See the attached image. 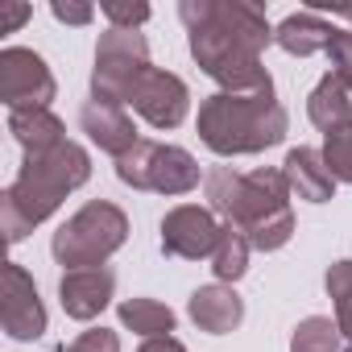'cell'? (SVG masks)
<instances>
[{"label": "cell", "mask_w": 352, "mask_h": 352, "mask_svg": "<svg viewBox=\"0 0 352 352\" xmlns=\"http://www.w3.org/2000/svg\"><path fill=\"white\" fill-rule=\"evenodd\" d=\"M249 253H253L249 236H245L236 224H224V236H220V245H216V253H212V274H216L220 282H236V278L249 270Z\"/></svg>", "instance_id": "obj_20"}, {"label": "cell", "mask_w": 352, "mask_h": 352, "mask_svg": "<svg viewBox=\"0 0 352 352\" xmlns=\"http://www.w3.org/2000/svg\"><path fill=\"white\" fill-rule=\"evenodd\" d=\"M129 236V220L116 204H83L58 232H54V261L67 270H91L104 265Z\"/></svg>", "instance_id": "obj_5"}, {"label": "cell", "mask_w": 352, "mask_h": 352, "mask_svg": "<svg viewBox=\"0 0 352 352\" xmlns=\"http://www.w3.org/2000/svg\"><path fill=\"white\" fill-rule=\"evenodd\" d=\"M91 174V157L83 145L75 141H63L58 149L50 153H38V157H25L17 183L0 195V216H5V236L17 245L25 232H34L46 216L58 212V204L87 183Z\"/></svg>", "instance_id": "obj_3"}, {"label": "cell", "mask_w": 352, "mask_h": 352, "mask_svg": "<svg viewBox=\"0 0 352 352\" xmlns=\"http://www.w3.org/2000/svg\"><path fill=\"white\" fill-rule=\"evenodd\" d=\"M282 174H286V183H290V195L307 199V204H327L331 191H336V179H331V170L323 162L319 149H290L286 162H282Z\"/></svg>", "instance_id": "obj_14"}, {"label": "cell", "mask_w": 352, "mask_h": 352, "mask_svg": "<svg viewBox=\"0 0 352 352\" xmlns=\"http://www.w3.org/2000/svg\"><path fill=\"white\" fill-rule=\"evenodd\" d=\"M137 352H187V348L174 340V336H153V340H145Z\"/></svg>", "instance_id": "obj_29"}, {"label": "cell", "mask_w": 352, "mask_h": 352, "mask_svg": "<svg viewBox=\"0 0 352 352\" xmlns=\"http://www.w3.org/2000/svg\"><path fill=\"white\" fill-rule=\"evenodd\" d=\"M153 129H179L187 120V108H191V91L179 75H170V71H157L149 67L145 79L137 83L133 100H129Z\"/></svg>", "instance_id": "obj_10"}, {"label": "cell", "mask_w": 352, "mask_h": 352, "mask_svg": "<svg viewBox=\"0 0 352 352\" xmlns=\"http://www.w3.org/2000/svg\"><path fill=\"white\" fill-rule=\"evenodd\" d=\"M327 294L336 302V327L352 352V261H336L327 270Z\"/></svg>", "instance_id": "obj_22"}, {"label": "cell", "mask_w": 352, "mask_h": 352, "mask_svg": "<svg viewBox=\"0 0 352 352\" xmlns=\"http://www.w3.org/2000/svg\"><path fill=\"white\" fill-rule=\"evenodd\" d=\"M100 13L108 17V30H137V25H145L149 21V5H124V0H104L100 5Z\"/></svg>", "instance_id": "obj_24"}, {"label": "cell", "mask_w": 352, "mask_h": 352, "mask_svg": "<svg viewBox=\"0 0 352 352\" xmlns=\"http://www.w3.org/2000/svg\"><path fill=\"white\" fill-rule=\"evenodd\" d=\"M179 17L191 34L195 63L220 83V91H261L274 87L261 67V50L274 42V30L261 9L241 0H183Z\"/></svg>", "instance_id": "obj_1"}, {"label": "cell", "mask_w": 352, "mask_h": 352, "mask_svg": "<svg viewBox=\"0 0 352 352\" xmlns=\"http://www.w3.org/2000/svg\"><path fill=\"white\" fill-rule=\"evenodd\" d=\"M149 71V46L145 34L137 30H108L100 34L96 46V75H91V91L96 100H112V104H129L137 83Z\"/></svg>", "instance_id": "obj_7"}, {"label": "cell", "mask_w": 352, "mask_h": 352, "mask_svg": "<svg viewBox=\"0 0 352 352\" xmlns=\"http://www.w3.org/2000/svg\"><path fill=\"white\" fill-rule=\"evenodd\" d=\"M120 323L133 327L137 336L153 340V336H170L174 331V311L157 298H129L120 302Z\"/></svg>", "instance_id": "obj_19"}, {"label": "cell", "mask_w": 352, "mask_h": 352, "mask_svg": "<svg viewBox=\"0 0 352 352\" xmlns=\"http://www.w3.org/2000/svg\"><path fill=\"white\" fill-rule=\"evenodd\" d=\"M290 352H348L340 327L323 315H311L294 327V340H290Z\"/></svg>", "instance_id": "obj_21"}, {"label": "cell", "mask_w": 352, "mask_h": 352, "mask_svg": "<svg viewBox=\"0 0 352 352\" xmlns=\"http://www.w3.org/2000/svg\"><path fill=\"white\" fill-rule=\"evenodd\" d=\"M199 137L212 153H261L286 137V108L274 87L261 91H216L199 104Z\"/></svg>", "instance_id": "obj_4"}, {"label": "cell", "mask_w": 352, "mask_h": 352, "mask_svg": "<svg viewBox=\"0 0 352 352\" xmlns=\"http://www.w3.org/2000/svg\"><path fill=\"white\" fill-rule=\"evenodd\" d=\"M79 124H83V133L104 149V153H116V157H124L141 137H137V129H133V120H129V112H124V104H112V100H87L83 104V112H79Z\"/></svg>", "instance_id": "obj_13"}, {"label": "cell", "mask_w": 352, "mask_h": 352, "mask_svg": "<svg viewBox=\"0 0 352 352\" xmlns=\"http://www.w3.org/2000/svg\"><path fill=\"white\" fill-rule=\"evenodd\" d=\"M112 290H116V274L108 265H91V270H67L63 282H58V298H63V311L79 323L96 319L108 302H112Z\"/></svg>", "instance_id": "obj_12"}, {"label": "cell", "mask_w": 352, "mask_h": 352, "mask_svg": "<svg viewBox=\"0 0 352 352\" xmlns=\"http://www.w3.org/2000/svg\"><path fill=\"white\" fill-rule=\"evenodd\" d=\"M327 58H331V75L352 91V30H344V34L336 38V46L327 50Z\"/></svg>", "instance_id": "obj_26"}, {"label": "cell", "mask_w": 352, "mask_h": 352, "mask_svg": "<svg viewBox=\"0 0 352 352\" xmlns=\"http://www.w3.org/2000/svg\"><path fill=\"white\" fill-rule=\"evenodd\" d=\"M9 133L17 137V145L25 149V157H38V153H50L67 141L63 133V120L50 112V108H21V112H9Z\"/></svg>", "instance_id": "obj_17"}, {"label": "cell", "mask_w": 352, "mask_h": 352, "mask_svg": "<svg viewBox=\"0 0 352 352\" xmlns=\"http://www.w3.org/2000/svg\"><path fill=\"white\" fill-rule=\"evenodd\" d=\"M0 323L13 340H38L46 331V307L38 298L34 278L21 265H5V290H0Z\"/></svg>", "instance_id": "obj_11"}, {"label": "cell", "mask_w": 352, "mask_h": 352, "mask_svg": "<svg viewBox=\"0 0 352 352\" xmlns=\"http://www.w3.org/2000/svg\"><path fill=\"white\" fill-rule=\"evenodd\" d=\"M191 319L204 327V331H212V336H224V331H232L241 319H245V302H241V294L232 290V286H224V282H216V286H199L195 294H191Z\"/></svg>", "instance_id": "obj_16"}, {"label": "cell", "mask_w": 352, "mask_h": 352, "mask_svg": "<svg viewBox=\"0 0 352 352\" xmlns=\"http://www.w3.org/2000/svg\"><path fill=\"white\" fill-rule=\"evenodd\" d=\"M0 100L9 104V112L21 108H50L54 100V75L42 54L25 46L0 50Z\"/></svg>", "instance_id": "obj_8"}, {"label": "cell", "mask_w": 352, "mask_h": 352, "mask_svg": "<svg viewBox=\"0 0 352 352\" xmlns=\"http://www.w3.org/2000/svg\"><path fill=\"white\" fill-rule=\"evenodd\" d=\"M120 183L133 191H157V195H187L199 187V162L179 145L137 141L124 157H116Z\"/></svg>", "instance_id": "obj_6"}, {"label": "cell", "mask_w": 352, "mask_h": 352, "mask_svg": "<svg viewBox=\"0 0 352 352\" xmlns=\"http://www.w3.org/2000/svg\"><path fill=\"white\" fill-rule=\"evenodd\" d=\"M224 236V224L216 220L212 208H199V204H183V208H170L166 220H162V249L170 257H187V261H199L216 253Z\"/></svg>", "instance_id": "obj_9"}, {"label": "cell", "mask_w": 352, "mask_h": 352, "mask_svg": "<svg viewBox=\"0 0 352 352\" xmlns=\"http://www.w3.org/2000/svg\"><path fill=\"white\" fill-rule=\"evenodd\" d=\"M352 91L327 71L319 83H315V91H311V100H307V116H311V124L315 129H323L327 137L331 133H344V129H352V100H348Z\"/></svg>", "instance_id": "obj_18"}, {"label": "cell", "mask_w": 352, "mask_h": 352, "mask_svg": "<svg viewBox=\"0 0 352 352\" xmlns=\"http://www.w3.org/2000/svg\"><path fill=\"white\" fill-rule=\"evenodd\" d=\"M63 352H120V336L108 331V327H91V331H83L75 344H67Z\"/></svg>", "instance_id": "obj_25"}, {"label": "cell", "mask_w": 352, "mask_h": 352, "mask_svg": "<svg viewBox=\"0 0 352 352\" xmlns=\"http://www.w3.org/2000/svg\"><path fill=\"white\" fill-rule=\"evenodd\" d=\"M323 162H327V170H331V179H336V183H352V129L327 137V145H323Z\"/></svg>", "instance_id": "obj_23"}, {"label": "cell", "mask_w": 352, "mask_h": 352, "mask_svg": "<svg viewBox=\"0 0 352 352\" xmlns=\"http://www.w3.org/2000/svg\"><path fill=\"white\" fill-rule=\"evenodd\" d=\"M50 13H54L58 21H67V25H87V21L96 17V9H91V5H75V0H67V5H63V0H54Z\"/></svg>", "instance_id": "obj_27"}, {"label": "cell", "mask_w": 352, "mask_h": 352, "mask_svg": "<svg viewBox=\"0 0 352 352\" xmlns=\"http://www.w3.org/2000/svg\"><path fill=\"white\" fill-rule=\"evenodd\" d=\"M344 30H336L331 21H323L319 13H290L278 30H274V42L286 50V54H298V58H307V54H319V50H331L336 46V38H340Z\"/></svg>", "instance_id": "obj_15"}, {"label": "cell", "mask_w": 352, "mask_h": 352, "mask_svg": "<svg viewBox=\"0 0 352 352\" xmlns=\"http://www.w3.org/2000/svg\"><path fill=\"white\" fill-rule=\"evenodd\" d=\"M208 199L212 212H220L228 224H236L253 249L274 253L294 236L290 216V183L282 170H253L236 174L232 166H216L208 174Z\"/></svg>", "instance_id": "obj_2"}, {"label": "cell", "mask_w": 352, "mask_h": 352, "mask_svg": "<svg viewBox=\"0 0 352 352\" xmlns=\"http://www.w3.org/2000/svg\"><path fill=\"white\" fill-rule=\"evenodd\" d=\"M30 5H0V34H13L17 25H25L30 21Z\"/></svg>", "instance_id": "obj_28"}]
</instances>
